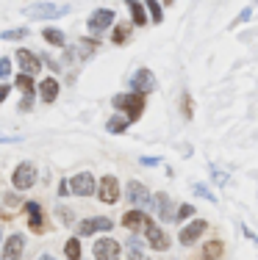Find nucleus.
Segmentation results:
<instances>
[{
	"label": "nucleus",
	"instance_id": "obj_1",
	"mask_svg": "<svg viewBox=\"0 0 258 260\" xmlns=\"http://www.w3.org/2000/svg\"><path fill=\"white\" fill-rule=\"evenodd\" d=\"M25 17H39V20H56V17L70 14V6L67 3H34L22 9Z\"/></svg>",
	"mask_w": 258,
	"mask_h": 260
},
{
	"label": "nucleus",
	"instance_id": "obj_2",
	"mask_svg": "<svg viewBox=\"0 0 258 260\" xmlns=\"http://www.w3.org/2000/svg\"><path fill=\"white\" fill-rule=\"evenodd\" d=\"M114 108H120V111H125L128 114V122H136L139 116H142V111H145V97H139V94H117L114 97Z\"/></svg>",
	"mask_w": 258,
	"mask_h": 260
},
{
	"label": "nucleus",
	"instance_id": "obj_3",
	"mask_svg": "<svg viewBox=\"0 0 258 260\" xmlns=\"http://www.w3.org/2000/svg\"><path fill=\"white\" fill-rule=\"evenodd\" d=\"M36 180H39V172H36V166L34 164H20L14 169V175H11V183H14V188H20V191H25V188H34Z\"/></svg>",
	"mask_w": 258,
	"mask_h": 260
},
{
	"label": "nucleus",
	"instance_id": "obj_4",
	"mask_svg": "<svg viewBox=\"0 0 258 260\" xmlns=\"http://www.w3.org/2000/svg\"><path fill=\"white\" fill-rule=\"evenodd\" d=\"M150 91H156V75L142 67V70H136V75L131 78V94L145 97V94H150Z\"/></svg>",
	"mask_w": 258,
	"mask_h": 260
},
{
	"label": "nucleus",
	"instance_id": "obj_5",
	"mask_svg": "<svg viewBox=\"0 0 258 260\" xmlns=\"http://www.w3.org/2000/svg\"><path fill=\"white\" fill-rule=\"evenodd\" d=\"M125 197H128V202L133 205V210H139V208H145V205H153V197H150V191H147L142 183H136V180H131V183H128V188H125Z\"/></svg>",
	"mask_w": 258,
	"mask_h": 260
},
{
	"label": "nucleus",
	"instance_id": "obj_6",
	"mask_svg": "<svg viewBox=\"0 0 258 260\" xmlns=\"http://www.w3.org/2000/svg\"><path fill=\"white\" fill-rule=\"evenodd\" d=\"M97 197H100V202H106V205H114V202L120 200V180H117L114 175L100 177V188H97Z\"/></svg>",
	"mask_w": 258,
	"mask_h": 260
},
{
	"label": "nucleus",
	"instance_id": "obj_7",
	"mask_svg": "<svg viewBox=\"0 0 258 260\" xmlns=\"http://www.w3.org/2000/svg\"><path fill=\"white\" fill-rule=\"evenodd\" d=\"M92 249H95L97 260H117V257H120V252H122V246L117 244L114 238H97Z\"/></svg>",
	"mask_w": 258,
	"mask_h": 260
},
{
	"label": "nucleus",
	"instance_id": "obj_8",
	"mask_svg": "<svg viewBox=\"0 0 258 260\" xmlns=\"http://www.w3.org/2000/svg\"><path fill=\"white\" fill-rule=\"evenodd\" d=\"M111 22H114V9H97L89 14V22H86V25H89L92 34H103Z\"/></svg>",
	"mask_w": 258,
	"mask_h": 260
},
{
	"label": "nucleus",
	"instance_id": "obj_9",
	"mask_svg": "<svg viewBox=\"0 0 258 260\" xmlns=\"http://www.w3.org/2000/svg\"><path fill=\"white\" fill-rule=\"evenodd\" d=\"M114 227V221L111 219H106V216H95V219H86L78 224V235H95V233H106V230H111Z\"/></svg>",
	"mask_w": 258,
	"mask_h": 260
},
{
	"label": "nucleus",
	"instance_id": "obj_10",
	"mask_svg": "<svg viewBox=\"0 0 258 260\" xmlns=\"http://www.w3.org/2000/svg\"><path fill=\"white\" fill-rule=\"evenodd\" d=\"M70 191L78 197H92L95 194V177L89 175V172H81V175H75L70 180Z\"/></svg>",
	"mask_w": 258,
	"mask_h": 260
},
{
	"label": "nucleus",
	"instance_id": "obj_11",
	"mask_svg": "<svg viewBox=\"0 0 258 260\" xmlns=\"http://www.w3.org/2000/svg\"><path fill=\"white\" fill-rule=\"evenodd\" d=\"M22 249H25V238H22L20 233H14V235L6 238V246H3V252H0V257L3 260H20Z\"/></svg>",
	"mask_w": 258,
	"mask_h": 260
},
{
	"label": "nucleus",
	"instance_id": "obj_12",
	"mask_svg": "<svg viewBox=\"0 0 258 260\" xmlns=\"http://www.w3.org/2000/svg\"><path fill=\"white\" fill-rule=\"evenodd\" d=\"M145 235H147V241H150V246L156 252H167L169 249V235L161 230V227H156L150 221V224H147V230H145Z\"/></svg>",
	"mask_w": 258,
	"mask_h": 260
},
{
	"label": "nucleus",
	"instance_id": "obj_13",
	"mask_svg": "<svg viewBox=\"0 0 258 260\" xmlns=\"http://www.w3.org/2000/svg\"><path fill=\"white\" fill-rule=\"evenodd\" d=\"M17 64H20V70H22V75H28V78H34L36 72L42 70V64H39V58H36L34 53H28V50H17Z\"/></svg>",
	"mask_w": 258,
	"mask_h": 260
},
{
	"label": "nucleus",
	"instance_id": "obj_14",
	"mask_svg": "<svg viewBox=\"0 0 258 260\" xmlns=\"http://www.w3.org/2000/svg\"><path fill=\"white\" fill-rule=\"evenodd\" d=\"M206 227H208V224H206V221H203V219H194L192 224H186V227H183V230H181V235H178V241H181L183 246L194 244V241H197L200 235L206 233Z\"/></svg>",
	"mask_w": 258,
	"mask_h": 260
},
{
	"label": "nucleus",
	"instance_id": "obj_15",
	"mask_svg": "<svg viewBox=\"0 0 258 260\" xmlns=\"http://www.w3.org/2000/svg\"><path fill=\"white\" fill-rule=\"evenodd\" d=\"M147 224H150V216L142 213V210H128V213L122 216V227H128L131 233L147 230Z\"/></svg>",
	"mask_w": 258,
	"mask_h": 260
},
{
	"label": "nucleus",
	"instance_id": "obj_16",
	"mask_svg": "<svg viewBox=\"0 0 258 260\" xmlns=\"http://www.w3.org/2000/svg\"><path fill=\"white\" fill-rule=\"evenodd\" d=\"M153 205L158 208V216H161V221H175V213H172V200H169V194L158 191V194H156V202H153Z\"/></svg>",
	"mask_w": 258,
	"mask_h": 260
},
{
	"label": "nucleus",
	"instance_id": "obj_17",
	"mask_svg": "<svg viewBox=\"0 0 258 260\" xmlns=\"http://www.w3.org/2000/svg\"><path fill=\"white\" fill-rule=\"evenodd\" d=\"M39 94H42V100H45V103H53L59 97V80L56 78H45L39 83Z\"/></svg>",
	"mask_w": 258,
	"mask_h": 260
},
{
	"label": "nucleus",
	"instance_id": "obj_18",
	"mask_svg": "<svg viewBox=\"0 0 258 260\" xmlns=\"http://www.w3.org/2000/svg\"><path fill=\"white\" fill-rule=\"evenodd\" d=\"M25 210L31 216V230L42 233V208H39V202H25Z\"/></svg>",
	"mask_w": 258,
	"mask_h": 260
},
{
	"label": "nucleus",
	"instance_id": "obj_19",
	"mask_svg": "<svg viewBox=\"0 0 258 260\" xmlns=\"http://www.w3.org/2000/svg\"><path fill=\"white\" fill-rule=\"evenodd\" d=\"M42 36H45V42H50V45L53 47H64V34H61V30H56V28H45V34H42Z\"/></svg>",
	"mask_w": 258,
	"mask_h": 260
},
{
	"label": "nucleus",
	"instance_id": "obj_20",
	"mask_svg": "<svg viewBox=\"0 0 258 260\" xmlns=\"http://www.w3.org/2000/svg\"><path fill=\"white\" fill-rule=\"evenodd\" d=\"M128 11H131V17H133V25H145V22H147L142 3H128Z\"/></svg>",
	"mask_w": 258,
	"mask_h": 260
},
{
	"label": "nucleus",
	"instance_id": "obj_21",
	"mask_svg": "<svg viewBox=\"0 0 258 260\" xmlns=\"http://www.w3.org/2000/svg\"><path fill=\"white\" fill-rule=\"evenodd\" d=\"M64 252H67V260H81V241L78 238H70L64 244Z\"/></svg>",
	"mask_w": 258,
	"mask_h": 260
},
{
	"label": "nucleus",
	"instance_id": "obj_22",
	"mask_svg": "<svg viewBox=\"0 0 258 260\" xmlns=\"http://www.w3.org/2000/svg\"><path fill=\"white\" fill-rule=\"evenodd\" d=\"M17 89H20L22 94H25V100H31V94H34V80L20 72V75H17Z\"/></svg>",
	"mask_w": 258,
	"mask_h": 260
},
{
	"label": "nucleus",
	"instance_id": "obj_23",
	"mask_svg": "<svg viewBox=\"0 0 258 260\" xmlns=\"http://www.w3.org/2000/svg\"><path fill=\"white\" fill-rule=\"evenodd\" d=\"M203 255H206L208 260H217V257H222V244H219V241H208V244L203 246Z\"/></svg>",
	"mask_w": 258,
	"mask_h": 260
},
{
	"label": "nucleus",
	"instance_id": "obj_24",
	"mask_svg": "<svg viewBox=\"0 0 258 260\" xmlns=\"http://www.w3.org/2000/svg\"><path fill=\"white\" fill-rule=\"evenodd\" d=\"M125 127H128V119H122V116H111V119L106 122V130H108V133H122Z\"/></svg>",
	"mask_w": 258,
	"mask_h": 260
},
{
	"label": "nucleus",
	"instance_id": "obj_25",
	"mask_svg": "<svg viewBox=\"0 0 258 260\" xmlns=\"http://www.w3.org/2000/svg\"><path fill=\"white\" fill-rule=\"evenodd\" d=\"M28 28H14V30H0V39H25Z\"/></svg>",
	"mask_w": 258,
	"mask_h": 260
},
{
	"label": "nucleus",
	"instance_id": "obj_26",
	"mask_svg": "<svg viewBox=\"0 0 258 260\" xmlns=\"http://www.w3.org/2000/svg\"><path fill=\"white\" fill-rule=\"evenodd\" d=\"M192 191H194L197 197H203V200H208V202H217V197H214L211 191L206 188V185H200V183H197V185H192Z\"/></svg>",
	"mask_w": 258,
	"mask_h": 260
},
{
	"label": "nucleus",
	"instance_id": "obj_27",
	"mask_svg": "<svg viewBox=\"0 0 258 260\" xmlns=\"http://www.w3.org/2000/svg\"><path fill=\"white\" fill-rule=\"evenodd\" d=\"M147 9H150V17L156 22H161V17H164V11H161V6L156 3V0H147Z\"/></svg>",
	"mask_w": 258,
	"mask_h": 260
},
{
	"label": "nucleus",
	"instance_id": "obj_28",
	"mask_svg": "<svg viewBox=\"0 0 258 260\" xmlns=\"http://www.w3.org/2000/svg\"><path fill=\"white\" fill-rule=\"evenodd\" d=\"M125 39H128V25H117L114 36H111V42H114V45H122Z\"/></svg>",
	"mask_w": 258,
	"mask_h": 260
},
{
	"label": "nucleus",
	"instance_id": "obj_29",
	"mask_svg": "<svg viewBox=\"0 0 258 260\" xmlns=\"http://www.w3.org/2000/svg\"><path fill=\"white\" fill-rule=\"evenodd\" d=\"M192 213H194V208H192V205H181V208H178V213H175V221L181 224V221H183V219H189Z\"/></svg>",
	"mask_w": 258,
	"mask_h": 260
},
{
	"label": "nucleus",
	"instance_id": "obj_30",
	"mask_svg": "<svg viewBox=\"0 0 258 260\" xmlns=\"http://www.w3.org/2000/svg\"><path fill=\"white\" fill-rule=\"evenodd\" d=\"M211 177H214V183H217V185H228V175L219 172V169H214V166H211Z\"/></svg>",
	"mask_w": 258,
	"mask_h": 260
},
{
	"label": "nucleus",
	"instance_id": "obj_31",
	"mask_svg": "<svg viewBox=\"0 0 258 260\" xmlns=\"http://www.w3.org/2000/svg\"><path fill=\"white\" fill-rule=\"evenodd\" d=\"M125 246H128V249H131V252H142V241H139L136 235H131V238H128V244H125Z\"/></svg>",
	"mask_w": 258,
	"mask_h": 260
},
{
	"label": "nucleus",
	"instance_id": "obj_32",
	"mask_svg": "<svg viewBox=\"0 0 258 260\" xmlns=\"http://www.w3.org/2000/svg\"><path fill=\"white\" fill-rule=\"evenodd\" d=\"M22 141V136H6V133H0V144H20Z\"/></svg>",
	"mask_w": 258,
	"mask_h": 260
},
{
	"label": "nucleus",
	"instance_id": "obj_33",
	"mask_svg": "<svg viewBox=\"0 0 258 260\" xmlns=\"http://www.w3.org/2000/svg\"><path fill=\"white\" fill-rule=\"evenodd\" d=\"M11 72V61L9 58H0V78H6Z\"/></svg>",
	"mask_w": 258,
	"mask_h": 260
},
{
	"label": "nucleus",
	"instance_id": "obj_34",
	"mask_svg": "<svg viewBox=\"0 0 258 260\" xmlns=\"http://www.w3.org/2000/svg\"><path fill=\"white\" fill-rule=\"evenodd\" d=\"M139 164H142V166H158V164H161V158H153V155H145V158H139Z\"/></svg>",
	"mask_w": 258,
	"mask_h": 260
},
{
	"label": "nucleus",
	"instance_id": "obj_35",
	"mask_svg": "<svg viewBox=\"0 0 258 260\" xmlns=\"http://www.w3.org/2000/svg\"><path fill=\"white\" fill-rule=\"evenodd\" d=\"M3 202H6V208H17V205H20L17 194H6V197H3Z\"/></svg>",
	"mask_w": 258,
	"mask_h": 260
},
{
	"label": "nucleus",
	"instance_id": "obj_36",
	"mask_svg": "<svg viewBox=\"0 0 258 260\" xmlns=\"http://www.w3.org/2000/svg\"><path fill=\"white\" fill-rule=\"evenodd\" d=\"M183 111H186V116H192V97L183 94Z\"/></svg>",
	"mask_w": 258,
	"mask_h": 260
},
{
	"label": "nucleus",
	"instance_id": "obj_37",
	"mask_svg": "<svg viewBox=\"0 0 258 260\" xmlns=\"http://www.w3.org/2000/svg\"><path fill=\"white\" fill-rule=\"evenodd\" d=\"M59 216H61L64 221H72V210H70V208H59Z\"/></svg>",
	"mask_w": 258,
	"mask_h": 260
},
{
	"label": "nucleus",
	"instance_id": "obj_38",
	"mask_svg": "<svg viewBox=\"0 0 258 260\" xmlns=\"http://www.w3.org/2000/svg\"><path fill=\"white\" fill-rule=\"evenodd\" d=\"M244 20H250V9H244V11H242V14H239V17H236V25H239V22H244Z\"/></svg>",
	"mask_w": 258,
	"mask_h": 260
},
{
	"label": "nucleus",
	"instance_id": "obj_39",
	"mask_svg": "<svg viewBox=\"0 0 258 260\" xmlns=\"http://www.w3.org/2000/svg\"><path fill=\"white\" fill-rule=\"evenodd\" d=\"M9 91H11V89H9V86H3V83H0V103H3V100H6V97H9Z\"/></svg>",
	"mask_w": 258,
	"mask_h": 260
},
{
	"label": "nucleus",
	"instance_id": "obj_40",
	"mask_svg": "<svg viewBox=\"0 0 258 260\" xmlns=\"http://www.w3.org/2000/svg\"><path fill=\"white\" fill-rule=\"evenodd\" d=\"M131 260H150L145 252H131Z\"/></svg>",
	"mask_w": 258,
	"mask_h": 260
},
{
	"label": "nucleus",
	"instance_id": "obj_41",
	"mask_svg": "<svg viewBox=\"0 0 258 260\" xmlns=\"http://www.w3.org/2000/svg\"><path fill=\"white\" fill-rule=\"evenodd\" d=\"M67 191H70V185H67V183H61V185H59V194H61V197H67Z\"/></svg>",
	"mask_w": 258,
	"mask_h": 260
},
{
	"label": "nucleus",
	"instance_id": "obj_42",
	"mask_svg": "<svg viewBox=\"0 0 258 260\" xmlns=\"http://www.w3.org/2000/svg\"><path fill=\"white\" fill-rule=\"evenodd\" d=\"M39 260H56V257H50V255H39Z\"/></svg>",
	"mask_w": 258,
	"mask_h": 260
},
{
	"label": "nucleus",
	"instance_id": "obj_43",
	"mask_svg": "<svg viewBox=\"0 0 258 260\" xmlns=\"http://www.w3.org/2000/svg\"><path fill=\"white\" fill-rule=\"evenodd\" d=\"M0 238H3V224H0Z\"/></svg>",
	"mask_w": 258,
	"mask_h": 260
}]
</instances>
